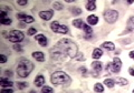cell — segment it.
<instances>
[{"label": "cell", "instance_id": "484cf974", "mask_svg": "<svg viewBox=\"0 0 134 93\" xmlns=\"http://www.w3.org/2000/svg\"><path fill=\"white\" fill-rule=\"evenodd\" d=\"M41 93H54V90H53V88L45 85L41 88Z\"/></svg>", "mask_w": 134, "mask_h": 93}, {"label": "cell", "instance_id": "5b68a950", "mask_svg": "<svg viewBox=\"0 0 134 93\" xmlns=\"http://www.w3.org/2000/svg\"><path fill=\"white\" fill-rule=\"evenodd\" d=\"M25 39V36L21 31L19 30H11L9 32V35H8V40L12 43H19V42H21L23 40Z\"/></svg>", "mask_w": 134, "mask_h": 93}, {"label": "cell", "instance_id": "e0dca14e", "mask_svg": "<svg viewBox=\"0 0 134 93\" xmlns=\"http://www.w3.org/2000/svg\"><path fill=\"white\" fill-rule=\"evenodd\" d=\"M102 56H103V51H102V50H100L99 48H96V49H94L93 54H92V58L95 59V60L97 61Z\"/></svg>", "mask_w": 134, "mask_h": 93}, {"label": "cell", "instance_id": "2e32d148", "mask_svg": "<svg viewBox=\"0 0 134 93\" xmlns=\"http://www.w3.org/2000/svg\"><path fill=\"white\" fill-rule=\"evenodd\" d=\"M86 23H84V21L82 19H75L73 20V26L75 28H78V29H84Z\"/></svg>", "mask_w": 134, "mask_h": 93}, {"label": "cell", "instance_id": "603a6c76", "mask_svg": "<svg viewBox=\"0 0 134 93\" xmlns=\"http://www.w3.org/2000/svg\"><path fill=\"white\" fill-rule=\"evenodd\" d=\"M104 84H105L107 88H113L114 87V84H115V81L114 80H112V79H105L104 80Z\"/></svg>", "mask_w": 134, "mask_h": 93}, {"label": "cell", "instance_id": "f35d334b", "mask_svg": "<svg viewBox=\"0 0 134 93\" xmlns=\"http://www.w3.org/2000/svg\"><path fill=\"white\" fill-rule=\"evenodd\" d=\"M129 73L134 77V69H133V68H129Z\"/></svg>", "mask_w": 134, "mask_h": 93}, {"label": "cell", "instance_id": "4316f807", "mask_svg": "<svg viewBox=\"0 0 134 93\" xmlns=\"http://www.w3.org/2000/svg\"><path fill=\"white\" fill-rule=\"evenodd\" d=\"M34 22V18L31 16H27L25 19L21 20V23H32Z\"/></svg>", "mask_w": 134, "mask_h": 93}, {"label": "cell", "instance_id": "cb8c5ba5", "mask_svg": "<svg viewBox=\"0 0 134 93\" xmlns=\"http://www.w3.org/2000/svg\"><path fill=\"white\" fill-rule=\"evenodd\" d=\"M83 30L84 31H85V33H86V35H92V33H93V29H92V27L90 26V24L88 23H86L85 24V27H84V29H83Z\"/></svg>", "mask_w": 134, "mask_h": 93}, {"label": "cell", "instance_id": "f1b7e54d", "mask_svg": "<svg viewBox=\"0 0 134 93\" xmlns=\"http://www.w3.org/2000/svg\"><path fill=\"white\" fill-rule=\"evenodd\" d=\"M17 85H18V89H19V90H24L25 88H27L28 84H27L26 82H18V84H17Z\"/></svg>", "mask_w": 134, "mask_h": 93}, {"label": "cell", "instance_id": "7a4b0ae2", "mask_svg": "<svg viewBox=\"0 0 134 93\" xmlns=\"http://www.w3.org/2000/svg\"><path fill=\"white\" fill-rule=\"evenodd\" d=\"M34 70V63L27 59H20L17 65V74L20 78H27Z\"/></svg>", "mask_w": 134, "mask_h": 93}, {"label": "cell", "instance_id": "e575fe53", "mask_svg": "<svg viewBox=\"0 0 134 93\" xmlns=\"http://www.w3.org/2000/svg\"><path fill=\"white\" fill-rule=\"evenodd\" d=\"M7 62V57L5 54H0V63H5Z\"/></svg>", "mask_w": 134, "mask_h": 93}, {"label": "cell", "instance_id": "3957f363", "mask_svg": "<svg viewBox=\"0 0 134 93\" xmlns=\"http://www.w3.org/2000/svg\"><path fill=\"white\" fill-rule=\"evenodd\" d=\"M50 82L53 84H66L70 82V78L63 71H56L50 77Z\"/></svg>", "mask_w": 134, "mask_h": 93}, {"label": "cell", "instance_id": "d6986e66", "mask_svg": "<svg viewBox=\"0 0 134 93\" xmlns=\"http://www.w3.org/2000/svg\"><path fill=\"white\" fill-rule=\"evenodd\" d=\"M86 9L88 11H94L96 9V2L93 1V0H91V1H87L86 3Z\"/></svg>", "mask_w": 134, "mask_h": 93}, {"label": "cell", "instance_id": "d6a6232c", "mask_svg": "<svg viewBox=\"0 0 134 93\" xmlns=\"http://www.w3.org/2000/svg\"><path fill=\"white\" fill-rule=\"evenodd\" d=\"M28 15H26V14H23V12H20V14H18L17 15V18H18L19 20H23V19H25L27 17Z\"/></svg>", "mask_w": 134, "mask_h": 93}, {"label": "cell", "instance_id": "60d3db41", "mask_svg": "<svg viewBox=\"0 0 134 93\" xmlns=\"http://www.w3.org/2000/svg\"><path fill=\"white\" fill-rule=\"evenodd\" d=\"M74 1H75V0H66V2H68V3H72Z\"/></svg>", "mask_w": 134, "mask_h": 93}, {"label": "cell", "instance_id": "7c38bea8", "mask_svg": "<svg viewBox=\"0 0 134 93\" xmlns=\"http://www.w3.org/2000/svg\"><path fill=\"white\" fill-rule=\"evenodd\" d=\"M0 85H1L2 89H6V88H10L12 85V82L10 81L8 78L6 77H2L1 79H0Z\"/></svg>", "mask_w": 134, "mask_h": 93}, {"label": "cell", "instance_id": "7bdbcfd3", "mask_svg": "<svg viewBox=\"0 0 134 93\" xmlns=\"http://www.w3.org/2000/svg\"><path fill=\"white\" fill-rule=\"evenodd\" d=\"M30 93H37V92H35V91H30Z\"/></svg>", "mask_w": 134, "mask_h": 93}, {"label": "cell", "instance_id": "ac0fdd59", "mask_svg": "<svg viewBox=\"0 0 134 93\" xmlns=\"http://www.w3.org/2000/svg\"><path fill=\"white\" fill-rule=\"evenodd\" d=\"M102 46H103L104 49L108 50V51H114V50H115V45H114V43H113V42H111V41L104 42V43L102 44Z\"/></svg>", "mask_w": 134, "mask_h": 93}, {"label": "cell", "instance_id": "9a60e30c", "mask_svg": "<svg viewBox=\"0 0 134 93\" xmlns=\"http://www.w3.org/2000/svg\"><path fill=\"white\" fill-rule=\"evenodd\" d=\"M34 83H35L36 87H43L44 84H45V78L41 74L37 75L36 79H35V82H34Z\"/></svg>", "mask_w": 134, "mask_h": 93}, {"label": "cell", "instance_id": "ba28073f", "mask_svg": "<svg viewBox=\"0 0 134 93\" xmlns=\"http://www.w3.org/2000/svg\"><path fill=\"white\" fill-rule=\"evenodd\" d=\"M92 67V70H91V74L93 75L94 78H97L98 77V74L100 73V71H102L103 69V64H102V62H99V61H94L93 63L91 64Z\"/></svg>", "mask_w": 134, "mask_h": 93}, {"label": "cell", "instance_id": "83f0119b", "mask_svg": "<svg viewBox=\"0 0 134 93\" xmlns=\"http://www.w3.org/2000/svg\"><path fill=\"white\" fill-rule=\"evenodd\" d=\"M53 8H54V9H56V10H58V11L63 10V6H62V3H59L58 1H55V2L53 3Z\"/></svg>", "mask_w": 134, "mask_h": 93}, {"label": "cell", "instance_id": "1f68e13d", "mask_svg": "<svg viewBox=\"0 0 134 93\" xmlns=\"http://www.w3.org/2000/svg\"><path fill=\"white\" fill-rule=\"evenodd\" d=\"M0 93H14V90H12V89H9V88L1 89V92H0Z\"/></svg>", "mask_w": 134, "mask_h": 93}, {"label": "cell", "instance_id": "b9f144b4", "mask_svg": "<svg viewBox=\"0 0 134 93\" xmlns=\"http://www.w3.org/2000/svg\"><path fill=\"white\" fill-rule=\"evenodd\" d=\"M134 1H133V0H129V1H127V3H129V5H132V3H133Z\"/></svg>", "mask_w": 134, "mask_h": 93}, {"label": "cell", "instance_id": "5bb4252c", "mask_svg": "<svg viewBox=\"0 0 134 93\" xmlns=\"http://www.w3.org/2000/svg\"><path fill=\"white\" fill-rule=\"evenodd\" d=\"M32 57L35 58L37 61H39V62H44V61H45V54L41 52V51H36V52H34V53H32Z\"/></svg>", "mask_w": 134, "mask_h": 93}, {"label": "cell", "instance_id": "277c9868", "mask_svg": "<svg viewBox=\"0 0 134 93\" xmlns=\"http://www.w3.org/2000/svg\"><path fill=\"white\" fill-rule=\"evenodd\" d=\"M121 68H122V61H121L120 58L115 57L111 63H107L106 70H110L113 73H119L121 71Z\"/></svg>", "mask_w": 134, "mask_h": 93}, {"label": "cell", "instance_id": "4dcf8cb0", "mask_svg": "<svg viewBox=\"0 0 134 93\" xmlns=\"http://www.w3.org/2000/svg\"><path fill=\"white\" fill-rule=\"evenodd\" d=\"M17 3H18V6H27L28 1H27V0H18Z\"/></svg>", "mask_w": 134, "mask_h": 93}, {"label": "cell", "instance_id": "836d02e7", "mask_svg": "<svg viewBox=\"0 0 134 93\" xmlns=\"http://www.w3.org/2000/svg\"><path fill=\"white\" fill-rule=\"evenodd\" d=\"M14 49L16 50V51H18V52H21L23 51V48H21V45H20V44H15L14 45Z\"/></svg>", "mask_w": 134, "mask_h": 93}, {"label": "cell", "instance_id": "ffe728a7", "mask_svg": "<svg viewBox=\"0 0 134 93\" xmlns=\"http://www.w3.org/2000/svg\"><path fill=\"white\" fill-rule=\"evenodd\" d=\"M115 82L119 84V85H121V87H125V85H127V84H129V81L126 79H124V78H117Z\"/></svg>", "mask_w": 134, "mask_h": 93}, {"label": "cell", "instance_id": "7402d4cb", "mask_svg": "<svg viewBox=\"0 0 134 93\" xmlns=\"http://www.w3.org/2000/svg\"><path fill=\"white\" fill-rule=\"evenodd\" d=\"M70 12L74 15V16H78V15H82V9L81 8H77V7H73L70 8Z\"/></svg>", "mask_w": 134, "mask_h": 93}, {"label": "cell", "instance_id": "d4e9b609", "mask_svg": "<svg viewBox=\"0 0 134 93\" xmlns=\"http://www.w3.org/2000/svg\"><path fill=\"white\" fill-rule=\"evenodd\" d=\"M0 22H1V24H3V26H10L12 21L10 18H5V19H0Z\"/></svg>", "mask_w": 134, "mask_h": 93}, {"label": "cell", "instance_id": "d590c367", "mask_svg": "<svg viewBox=\"0 0 134 93\" xmlns=\"http://www.w3.org/2000/svg\"><path fill=\"white\" fill-rule=\"evenodd\" d=\"M79 70H81V72L83 73L84 77H86V75H87V69H86V68L85 67H81V69H79Z\"/></svg>", "mask_w": 134, "mask_h": 93}, {"label": "cell", "instance_id": "8992f818", "mask_svg": "<svg viewBox=\"0 0 134 93\" xmlns=\"http://www.w3.org/2000/svg\"><path fill=\"white\" fill-rule=\"evenodd\" d=\"M50 29L56 33H63V35L68 33V28L66 26H63V24H59L58 21H53V22L50 23Z\"/></svg>", "mask_w": 134, "mask_h": 93}, {"label": "cell", "instance_id": "f546056e", "mask_svg": "<svg viewBox=\"0 0 134 93\" xmlns=\"http://www.w3.org/2000/svg\"><path fill=\"white\" fill-rule=\"evenodd\" d=\"M36 32H37V30L35 28H29L28 29V35L29 36H36Z\"/></svg>", "mask_w": 134, "mask_h": 93}, {"label": "cell", "instance_id": "8d00e7d4", "mask_svg": "<svg viewBox=\"0 0 134 93\" xmlns=\"http://www.w3.org/2000/svg\"><path fill=\"white\" fill-rule=\"evenodd\" d=\"M76 60L78 61H84L85 59H84V56H83V53H78L77 56H76Z\"/></svg>", "mask_w": 134, "mask_h": 93}, {"label": "cell", "instance_id": "ab89813d", "mask_svg": "<svg viewBox=\"0 0 134 93\" xmlns=\"http://www.w3.org/2000/svg\"><path fill=\"white\" fill-rule=\"evenodd\" d=\"M129 56H130V58H131V59H133V60H134V50L129 53Z\"/></svg>", "mask_w": 134, "mask_h": 93}, {"label": "cell", "instance_id": "6da1fadb", "mask_svg": "<svg viewBox=\"0 0 134 93\" xmlns=\"http://www.w3.org/2000/svg\"><path fill=\"white\" fill-rule=\"evenodd\" d=\"M78 54L77 44L70 39H60L50 50V57L55 61H64L66 58L74 59Z\"/></svg>", "mask_w": 134, "mask_h": 93}, {"label": "cell", "instance_id": "ee69618b", "mask_svg": "<svg viewBox=\"0 0 134 93\" xmlns=\"http://www.w3.org/2000/svg\"><path fill=\"white\" fill-rule=\"evenodd\" d=\"M133 93H134V90H133Z\"/></svg>", "mask_w": 134, "mask_h": 93}, {"label": "cell", "instance_id": "52a82bcc", "mask_svg": "<svg viewBox=\"0 0 134 93\" xmlns=\"http://www.w3.org/2000/svg\"><path fill=\"white\" fill-rule=\"evenodd\" d=\"M104 19H105V21L107 23H114L115 21L119 19V12H117L116 10H107L105 11V14H104Z\"/></svg>", "mask_w": 134, "mask_h": 93}, {"label": "cell", "instance_id": "8fae6325", "mask_svg": "<svg viewBox=\"0 0 134 93\" xmlns=\"http://www.w3.org/2000/svg\"><path fill=\"white\" fill-rule=\"evenodd\" d=\"M35 39L38 41V43H39V45H41V46H46L47 45V38H46L44 35H36L35 36Z\"/></svg>", "mask_w": 134, "mask_h": 93}, {"label": "cell", "instance_id": "74e56055", "mask_svg": "<svg viewBox=\"0 0 134 93\" xmlns=\"http://www.w3.org/2000/svg\"><path fill=\"white\" fill-rule=\"evenodd\" d=\"M5 74H6V77H8V75H9V77H11L12 75V72L10 70H7V71H5Z\"/></svg>", "mask_w": 134, "mask_h": 93}, {"label": "cell", "instance_id": "44dd1931", "mask_svg": "<svg viewBox=\"0 0 134 93\" xmlns=\"http://www.w3.org/2000/svg\"><path fill=\"white\" fill-rule=\"evenodd\" d=\"M94 91H95V92H98V93H103V92H104V87H103V84L96 83L95 85H94Z\"/></svg>", "mask_w": 134, "mask_h": 93}, {"label": "cell", "instance_id": "9c48e42d", "mask_svg": "<svg viewBox=\"0 0 134 93\" xmlns=\"http://www.w3.org/2000/svg\"><path fill=\"white\" fill-rule=\"evenodd\" d=\"M53 16H54L53 10H45V11H40L39 12V17L45 21L50 20L53 18Z\"/></svg>", "mask_w": 134, "mask_h": 93}, {"label": "cell", "instance_id": "4fadbf2b", "mask_svg": "<svg viewBox=\"0 0 134 93\" xmlns=\"http://www.w3.org/2000/svg\"><path fill=\"white\" fill-rule=\"evenodd\" d=\"M98 17L96 15H90L87 17V22H88L90 26H95V24L98 23Z\"/></svg>", "mask_w": 134, "mask_h": 93}, {"label": "cell", "instance_id": "30bf717a", "mask_svg": "<svg viewBox=\"0 0 134 93\" xmlns=\"http://www.w3.org/2000/svg\"><path fill=\"white\" fill-rule=\"evenodd\" d=\"M134 31V16L133 17H130V19L127 20V23H126V29L123 33L121 35H124V33H129V32H133Z\"/></svg>", "mask_w": 134, "mask_h": 93}]
</instances>
